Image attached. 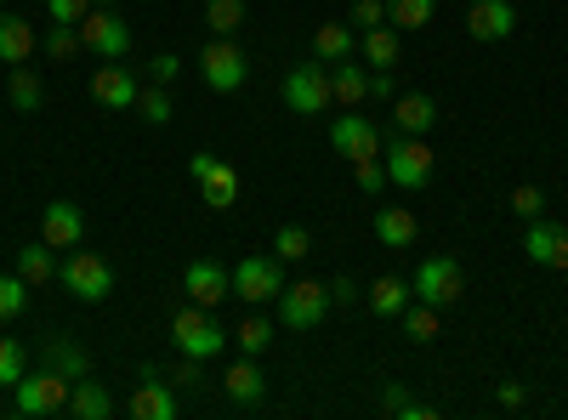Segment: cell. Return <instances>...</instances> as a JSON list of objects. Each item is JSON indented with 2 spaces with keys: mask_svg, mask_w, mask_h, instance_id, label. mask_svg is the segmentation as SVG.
Wrapping results in <instances>:
<instances>
[{
  "mask_svg": "<svg viewBox=\"0 0 568 420\" xmlns=\"http://www.w3.org/2000/svg\"><path fill=\"white\" fill-rule=\"evenodd\" d=\"M91 7H98V0H45V18H52V23H74V29H80V18H85Z\"/></svg>",
  "mask_w": 568,
  "mask_h": 420,
  "instance_id": "cell-41",
  "label": "cell"
},
{
  "mask_svg": "<svg viewBox=\"0 0 568 420\" xmlns=\"http://www.w3.org/2000/svg\"><path fill=\"white\" fill-rule=\"evenodd\" d=\"M176 392H171V381L165 376H142V387H136V398H131V414L136 420H176Z\"/></svg>",
  "mask_w": 568,
  "mask_h": 420,
  "instance_id": "cell-18",
  "label": "cell"
},
{
  "mask_svg": "<svg viewBox=\"0 0 568 420\" xmlns=\"http://www.w3.org/2000/svg\"><path fill=\"white\" fill-rule=\"evenodd\" d=\"M284 109L302 114V120L324 114L329 109V74L318 63H296L291 74H284Z\"/></svg>",
  "mask_w": 568,
  "mask_h": 420,
  "instance_id": "cell-9",
  "label": "cell"
},
{
  "mask_svg": "<svg viewBox=\"0 0 568 420\" xmlns=\"http://www.w3.org/2000/svg\"><path fill=\"white\" fill-rule=\"evenodd\" d=\"M409 296L426 301V307H449L466 296V273L455 256H426L415 273H409Z\"/></svg>",
  "mask_w": 568,
  "mask_h": 420,
  "instance_id": "cell-1",
  "label": "cell"
},
{
  "mask_svg": "<svg viewBox=\"0 0 568 420\" xmlns=\"http://www.w3.org/2000/svg\"><path fill=\"white\" fill-rule=\"evenodd\" d=\"M12 273H23L29 278V285H52V278H58V250L52 245H18V267Z\"/></svg>",
  "mask_w": 568,
  "mask_h": 420,
  "instance_id": "cell-27",
  "label": "cell"
},
{
  "mask_svg": "<svg viewBox=\"0 0 568 420\" xmlns=\"http://www.w3.org/2000/svg\"><path fill=\"white\" fill-rule=\"evenodd\" d=\"M34 58V29L29 18H12V12H0V63H29Z\"/></svg>",
  "mask_w": 568,
  "mask_h": 420,
  "instance_id": "cell-22",
  "label": "cell"
},
{
  "mask_svg": "<svg viewBox=\"0 0 568 420\" xmlns=\"http://www.w3.org/2000/svg\"><path fill=\"white\" fill-rule=\"evenodd\" d=\"M69 392H74V381L69 376H58V369H40V376H23L18 387H12V409L18 414H58V409H69Z\"/></svg>",
  "mask_w": 568,
  "mask_h": 420,
  "instance_id": "cell-4",
  "label": "cell"
},
{
  "mask_svg": "<svg viewBox=\"0 0 568 420\" xmlns=\"http://www.w3.org/2000/svg\"><path fill=\"white\" fill-rule=\"evenodd\" d=\"M324 313H329V285H318V278H302V285H284L278 290L284 330H318Z\"/></svg>",
  "mask_w": 568,
  "mask_h": 420,
  "instance_id": "cell-6",
  "label": "cell"
},
{
  "mask_svg": "<svg viewBox=\"0 0 568 420\" xmlns=\"http://www.w3.org/2000/svg\"><path fill=\"white\" fill-rule=\"evenodd\" d=\"M267 347H273V318H262V313L245 318V324H240V352H245V358H262Z\"/></svg>",
  "mask_w": 568,
  "mask_h": 420,
  "instance_id": "cell-38",
  "label": "cell"
},
{
  "mask_svg": "<svg viewBox=\"0 0 568 420\" xmlns=\"http://www.w3.org/2000/svg\"><path fill=\"white\" fill-rule=\"evenodd\" d=\"M398 318H404V336H409V341H433V336H438V307H426V301L404 307Z\"/></svg>",
  "mask_w": 568,
  "mask_h": 420,
  "instance_id": "cell-36",
  "label": "cell"
},
{
  "mask_svg": "<svg viewBox=\"0 0 568 420\" xmlns=\"http://www.w3.org/2000/svg\"><path fill=\"white\" fill-rule=\"evenodd\" d=\"M7 103H12L18 114H40V103H45V85H40V74H34L29 63H18V69L7 74Z\"/></svg>",
  "mask_w": 568,
  "mask_h": 420,
  "instance_id": "cell-24",
  "label": "cell"
},
{
  "mask_svg": "<svg viewBox=\"0 0 568 420\" xmlns=\"http://www.w3.org/2000/svg\"><path fill=\"white\" fill-rule=\"evenodd\" d=\"M369 98H375V103H393V98H398V85H393L387 69H375V74H369Z\"/></svg>",
  "mask_w": 568,
  "mask_h": 420,
  "instance_id": "cell-45",
  "label": "cell"
},
{
  "mask_svg": "<svg viewBox=\"0 0 568 420\" xmlns=\"http://www.w3.org/2000/svg\"><path fill=\"white\" fill-rule=\"evenodd\" d=\"M353 23H358V29L387 23V0H353Z\"/></svg>",
  "mask_w": 568,
  "mask_h": 420,
  "instance_id": "cell-43",
  "label": "cell"
},
{
  "mask_svg": "<svg viewBox=\"0 0 568 420\" xmlns=\"http://www.w3.org/2000/svg\"><path fill=\"white\" fill-rule=\"evenodd\" d=\"M329 296H336V301H358V285H353V278H336V285H329Z\"/></svg>",
  "mask_w": 568,
  "mask_h": 420,
  "instance_id": "cell-50",
  "label": "cell"
},
{
  "mask_svg": "<svg viewBox=\"0 0 568 420\" xmlns=\"http://www.w3.org/2000/svg\"><path fill=\"white\" fill-rule=\"evenodd\" d=\"M109 409H114V398H109L103 381H91V376L74 381V392H69V414H74V420H103Z\"/></svg>",
  "mask_w": 568,
  "mask_h": 420,
  "instance_id": "cell-26",
  "label": "cell"
},
{
  "mask_svg": "<svg viewBox=\"0 0 568 420\" xmlns=\"http://www.w3.org/2000/svg\"><path fill=\"white\" fill-rule=\"evenodd\" d=\"M307 250H313V239H307L302 222H284V227L273 233V256H278V262H302Z\"/></svg>",
  "mask_w": 568,
  "mask_h": 420,
  "instance_id": "cell-34",
  "label": "cell"
},
{
  "mask_svg": "<svg viewBox=\"0 0 568 420\" xmlns=\"http://www.w3.org/2000/svg\"><path fill=\"white\" fill-rule=\"evenodd\" d=\"M227 285L240 290V301H278V290H284V267L273 262V256H240V267L227 273Z\"/></svg>",
  "mask_w": 568,
  "mask_h": 420,
  "instance_id": "cell-10",
  "label": "cell"
},
{
  "mask_svg": "<svg viewBox=\"0 0 568 420\" xmlns=\"http://www.w3.org/2000/svg\"><path fill=\"white\" fill-rule=\"evenodd\" d=\"M313 58H318V63L353 58V29H347V23H324V29L313 34Z\"/></svg>",
  "mask_w": 568,
  "mask_h": 420,
  "instance_id": "cell-30",
  "label": "cell"
},
{
  "mask_svg": "<svg viewBox=\"0 0 568 420\" xmlns=\"http://www.w3.org/2000/svg\"><path fill=\"white\" fill-rule=\"evenodd\" d=\"M216 171V154H194V160H187V176H194V182H205Z\"/></svg>",
  "mask_w": 568,
  "mask_h": 420,
  "instance_id": "cell-48",
  "label": "cell"
},
{
  "mask_svg": "<svg viewBox=\"0 0 568 420\" xmlns=\"http://www.w3.org/2000/svg\"><path fill=\"white\" fill-rule=\"evenodd\" d=\"M222 392L240 403V409H251V403H262L267 398V376L256 369V358H245L240 352V363H227V376H222Z\"/></svg>",
  "mask_w": 568,
  "mask_h": 420,
  "instance_id": "cell-17",
  "label": "cell"
},
{
  "mask_svg": "<svg viewBox=\"0 0 568 420\" xmlns=\"http://www.w3.org/2000/svg\"><path fill=\"white\" fill-rule=\"evenodd\" d=\"M524 256L535 262V267H568V227L562 222H529V233H524Z\"/></svg>",
  "mask_w": 568,
  "mask_h": 420,
  "instance_id": "cell-13",
  "label": "cell"
},
{
  "mask_svg": "<svg viewBox=\"0 0 568 420\" xmlns=\"http://www.w3.org/2000/svg\"><path fill=\"white\" fill-rule=\"evenodd\" d=\"M80 52H85V40H80L74 23H52V29H45V58H52V63H69Z\"/></svg>",
  "mask_w": 568,
  "mask_h": 420,
  "instance_id": "cell-33",
  "label": "cell"
},
{
  "mask_svg": "<svg viewBox=\"0 0 568 420\" xmlns=\"http://www.w3.org/2000/svg\"><path fill=\"white\" fill-rule=\"evenodd\" d=\"M171 336H176V347H182V358H216L222 347H227V330H222V324L211 318V307H182L176 318H171Z\"/></svg>",
  "mask_w": 568,
  "mask_h": 420,
  "instance_id": "cell-2",
  "label": "cell"
},
{
  "mask_svg": "<svg viewBox=\"0 0 568 420\" xmlns=\"http://www.w3.org/2000/svg\"><path fill=\"white\" fill-rule=\"evenodd\" d=\"M0 12H7V0H0Z\"/></svg>",
  "mask_w": 568,
  "mask_h": 420,
  "instance_id": "cell-52",
  "label": "cell"
},
{
  "mask_svg": "<svg viewBox=\"0 0 568 420\" xmlns=\"http://www.w3.org/2000/svg\"><path fill=\"white\" fill-rule=\"evenodd\" d=\"M23 376H29V358H23V347H18L12 336H0V387L12 392Z\"/></svg>",
  "mask_w": 568,
  "mask_h": 420,
  "instance_id": "cell-39",
  "label": "cell"
},
{
  "mask_svg": "<svg viewBox=\"0 0 568 420\" xmlns=\"http://www.w3.org/2000/svg\"><path fill=\"white\" fill-rule=\"evenodd\" d=\"M415 239H420V227H415V216H409L404 205H382V211H375V245L404 250V245H415Z\"/></svg>",
  "mask_w": 568,
  "mask_h": 420,
  "instance_id": "cell-19",
  "label": "cell"
},
{
  "mask_svg": "<svg viewBox=\"0 0 568 420\" xmlns=\"http://www.w3.org/2000/svg\"><path fill=\"white\" fill-rule=\"evenodd\" d=\"M398 52H404V45H398V29H393V23H375V29H364V40H358V58L375 63V69H393Z\"/></svg>",
  "mask_w": 568,
  "mask_h": 420,
  "instance_id": "cell-25",
  "label": "cell"
},
{
  "mask_svg": "<svg viewBox=\"0 0 568 420\" xmlns=\"http://www.w3.org/2000/svg\"><path fill=\"white\" fill-rule=\"evenodd\" d=\"M524 398H529V392L517 387V381H500V403H506V409H517V403H524Z\"/></svg>",
  "mask_w": 568,
  "mask_h": 420,
  "instance_id": "cell-49",
  "label": "cell"
},
{
  "mask_svg": "<svg viewBox=\"0 0 568 420\" xmlns=\"http://www.w3.org/2000/svg\"><path fill=\"white\" fill-rule=\"evenodd\" d=\"M40 239L52 245V250H74L85 239V211L74 199H52V205H45V216H40Z\"/></svg>",
  "mask_w": 568,
  "mask_h": 420,
  "instance_id": "cell-12",
  "label": "cell"
},
{
  "mask_svg": "<svg viewBox=\"0 0 568 420\" xmlns=\"http://www.w3.org/2000/svg\"><path fill=\"white\" fill-rule=\"evenodd\" d=\"M182 290H187V301H200V307H216L233 285H227V267L222 262H187V273H182Z\"/></svg>",
  "mask_w": 568,
  "mask_h": 420,
  "instance_id": "cell-15",
  "label": "cell"
},
{
  "mask_svg": "<svg viewBox=\"0 0 568 420\" xmlns=\"http://www.w3.org/2000/svg\"><path fill=\"white\" fill-rule=\"evenodd\" d=\"M200 74H205V85L211 91H240L245 85V74H251V63H245V52H240V40H227V34H216L205 52H200Z\"/></svg>",
  "mask_w": 568,
  "mask_h": 420,
  "instance_id": "cell-8",
  "label": "cell"
},
{
  "mask_svg": "<svg viewBox=\"0 0 568 420\" xmlns=\"http://www.w3.org/2000/svg\"><path fill=\"white\" fill-rule=\"evenodd\" d=\"M205 376H200V358H182L176 369H171V387H200Z\"/></svg>",
  "mask_w": 568,
  "mask_h": 420,
  "instance_id": "cell-46",
  "label": "cell"
},
{
  "mask_svg": "<svg viewBox=\"0 0 568 420\" xmlns=\"http://www.w3.org/2000/svg\"><path fill=\"white\" fill-rule=\"evenodd\" d=\"M398 109H393V125L404 131V136H426L438 125V103L426 98V91H409V98H393Z\"/></svg>",
  "mask_w": 568,
  "mask_h": 420,
  "instance_id": "cell-20",
  "label": "cell"
},
{
  "mask_svg": "<svg viewBox=\"0 0 568 420\" xmlns=\"http://www.w3.org/2000/svg\"><path fill=\"white\" fill-rule=\"evenodd\" d=\"M80 40H85V52L103 58V63H120L131 52V29H125V18H114V7H91L80 18Z\"/></svg>",
  "mask_w": 568,
  "mask_h": 420,
  "instance_id": "cell-5",
  "label": "cell"
},
{
  "mask_svg": "<svg viewBox=\"0 0 568 420\" xmlns=\"http://www.w3.org/2000/svg\"><path fill=\"white\" fill-rule=\"evenodd\" d=\"M409 301H415V296H409V285H404V278H393V273H382V278L369 285V307L382 313V318H398Z\"/></svg>",
  "mask_w": 568,
  "mask_h": 420,
  "instance_id": "cell-28",
  "label": "cell"
},
{
  "mask_svg": "<svg viewBox=\"0 0 568 420\" xmlns=\"http://www.w3.org/2000/svg\"><path fill=\"white\" fill-rule=\"evenodd\" d=\"M136 74L120 69V63H103L98 74H91V98H98L103 109H136Z\"/></svg>",
  "mask_w": 568,
  "mask_h": 420,
  "instance_id": "cell-16",
  "label": "cell"
},
{
  "mask_svg": "<svg viewBox=\"0 0 568 420\" xmlns=\"http://www.w3.org/2000/svg\"><path fill=\"white\" fill-rule=\"evenodd\" d=\"M58 278H63V290L74 301H109L114 296V267L103 256H91V250H69L63 267H58Z\"/></svg>",
  "mask_w": 568,
  "mask_h": 420,
  "instance_id": "cell-3",
  "label": "cell"
},
{
  "mask_svg": "<svg viewBox=\"0 0 568 420\" xmlns=\"http://www.w3.org/2000/svg\"><path fill=\"white\" fill-rule=\"evenodd\" d=\"M387 182H398V188H409V194L433 182V148H426V136H404V131H393Z\"/></svg>",
  "mask_w": 568,
  "mask_h": 420,
  "instance_id": "cell-7",
  "label": "cell"
},
{
  "mask_svg": "<svg viewBox=\"0 0 568 420\" xmlns=\"http://www.w3.org/2000/svg\"><path fill=\"white\" fill-rule=\"evenodd\" d=\"M353 176H358L364 194H382V188H387V165L375 160V154H369V160H353Z\"/></svg>",
  "mask_w": 568,
  "mask_h": 420,
  "instance_id": "cell-40",
  "label": "cell"
},
{
  "mask_svg": "<svg viewBox=\"0 0 568 420\" xmlns=\"http://www.w3.org/2000/svg\"><path fill=\"white\" fill-rule=\"evenodd\" d=\"M149 74H154V85H171V80L182 74V58H176V52H160V58L149 63Z\"/></svg>",
  "mask_w": 568,
  "mask_h": 420,
  "instance_id": "cell-44",
  "label": "cell"
},
{
  "mask_svg": "<svg viewBox=\"0 0 568 420\" xmlns=\"http://www.w3.org/2000/svg\"><path fill=\"white\" fill-rule=\"evenodd\" d=\"M45 369H58V376H69V381H85L91 358H85V347L74 336H58V341H45Z\"/></svg>",
  "mask_w": 568,
  "mask_h": 420,
  "instance_id": "cell-23",
  "label": "cell"
},
{
  "mask_svg": "<svg viewBox=\"0 0 568 420\" xmlns=\"http://www.w3.org/2000/svg\"><path fill=\"white\" fill-rule=\"evenodd\" d=\"M29 290H34V285H29L23 273H0V324H12V318L29 307Z\"/></svg>",
  "mask_w": 568,
  "mask_h": 420,
  "instance_id": "cell-32",
  "label": "cell"
},
{
  "mask_svg": "<svg viewBox=\"0 0 568 420\" xmlns=\"http://www.w3.org/2000/svg\"><path fill=\"white\" fill-rule=\"evenodd\" d=\"M517 29V7L511 0H471V12H466V34L471 40H506Z\"/></svg>",
  "mask_w": 568,
  "mask_h": 420,
  "instance_id": "cell-14",
  "label": "cell"
},
{
  "mask_svg": "<svg viewBox=\"0 0 568 420\" xmlns=\"http://www.w3.org/2000/svg\"><path fill=\"white\" fill-rule=\"evenodd\" d=\"M98 7H114V0H98Z\"/></svg>",
  "mask_w": 568,
  "mask_h": 420,
  "instance_id": "cell-51",
  "label": "cell"
},
{
  "mask_svg": "<svg viewBox=\"0 0 568 420\" xmlns=\"http://www.w3.org/2000/svg\"><path fill=\"white\" fill-rule=\"evenodd\" d=\"M136 114L149 120V125H171V114H176L171 91H165V85H149V91H136Z\"/></svg>",
  "mask_w": 568,
  "mask_h": 420,
  "instance_id": "cell-35",
  "label": "cell"
},
{
  "mask_svg": "<svg viewBox=\"0 0 568 420\" xmlns=\"http://www.w3.org/2000/svg\"><path fill=\"white\" fill-rule=\"evenodd\" d=\"M205 23H211V34H227V40H233V29L245 23V0H211Z\"/></svg>",
  "mask_w": 568,
  "mask_h": 420,
  "instance_id": "cell-37",
  "label": "cell"
},
{
  "mask_svg": "<svg viewBox=\"0 0 568 420\" xmlns=\"http://www.w3.org/2000/svg\"><path fill=\"white\" fill-rule=\"evenodd\" d=\"M438 18V0H387V23L393 29H426Z\"/></svg>",
  "mask_w": 568,
  "mask_h": 420,
  "instance_id": "cell-31",
  "label": "cell"
},
{
  "mask_svg": "<svg viewBox=\"0 0 568 420\" xmlns=\"http://www.w3.org/2000/svg\"><path fill=\"white\" fill-rule=\"evenodd\" d=\"M329 98H336L342 109H358L369 98V69L364 63H329Z\"/></svg>",
  "mask_w": 568,
  "mask_h": 420,
  "instance_id": "cell-21",
  "label": "cell"
},
{
  "mask_svg": "<svg viewBox=\"0 0 568 420\" xmlns=\"http://www.w3.org/2000/svg\"><path fill=\"white\" fill-rule=\"evenodd\" d=\"M200 188H205V205H211V211H227L233 199H240V171H233L227 160H216V171L200 182Z\"/></svg>",
  "mask_w": 568,
  "mask_h": 420,
  "instance_id": "cell-29",
  "label": "cell"
},
{
  "mask_svg": "<svg viewBox=\"0 0 568 420\" xmlns=\"http://www.w3.org/2000/svg\"><path fill=\"white\" fill-rule=\"evenodd\" d=\"M404 403H409V392H404L398 381H387V387H382V409H387V414H404Z\"/></svg>",
  "mask_w": 568,
  "mask_h": 420,
  "instance_id": "cell-47",
  "label": "cell"
},
{
  "mask_svg": "<svg viewBox=\"0 0 568 420\" xmlns=\"http://www.w3.org/2000/svg\"><path fill=\"white\" fill-rule=\"evenodd\" d=\"M511 211L524 216V222H535V216L546 211V194L535 188V182H524V188H511Z\"/></svg>",
  "mask_w": 568,
  "mask_h": 420,
  "instance_id": "cell-42",
  "label": "cell"
},
{
  "mask_svg": "<svg viewBox=\"0 0 568 420\" xmlns=\"http://www.w3.org/2000/svg\"><path fill=\"white\" fill-rule=\"evenodd\" d=\"M329 148H336L342 160H369V154H382V131H375L358 109H347L336 125H329Z\"/></svg>",
  "mask_w": 568,
  "mask_h": 420,
  "instance_id": "cell-11",
  "label": "cell"
}]
</instances>
